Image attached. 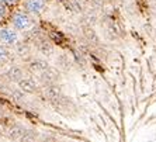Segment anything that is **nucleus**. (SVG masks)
<instances>
[{
    "label": "nucleus",
    "mask_w": 156,
    "mask_h": 142,
    "mask_svg": "<svg viewBox=\"0 0 156 142\" xmlns=\"http://www.w3.org/2000/svg\"><path fill=\"white\" fill-rule=\"evenodd\" d=\"M27 75L26 66L18 65V63L11 62L9 65H6L4 68L0 69V79H2V83H7V84H14L17 86V83L23 77Z\"/></svg>",
    "instance_id": "obj_1"
},
{
    "label": "nucleus",
    "mask_w": 156,
    "mask_h": 142,
    "mask_svg": "<svg viewBox=\"0 0 156 142\" xmlns=\"http://www.w3.org/2000/svg\"><path fill=\"white\" fill-rule=\"evenodd\" d=\"M10 26L17 30L18 33H26L31 27L35 26V20H34V16L27 13L24 9H18L11 13Z\"/></svg>",
    "instance_id": "obj_2"
},
{
    "label": "nucleus",
    "mask_w": 156,
    "mask_h": 142,
    "mask_svg": "<svg viewBox=\"0 0 156 142\" xmlns=\"http://www.w3.org/2000/svg\"><path fill=\"white\" fill-rule=\"evenodd\" d=\"M17 87L20 89V90H23L24 93H27L28 96H34V94H37V93H40L42 86H41L40 80L37 79L34 75H28V73H27L26 76L17 83Z\"/></svg>",
    "instance_id": "obj_3"
},
{
    "label": "nucleus",
    "mask_w": 156,
    "mask_h": 142,
    "mask_svg": "<svg viewBox=\"0 0 156 142\" xmlns=\"http://www.w3.org/2000/svg\"><path fill=\"white\" fill-rule=\"evenodd\" d=\"M34 48L35 51L40 54V56L45 59H51L55 56V52H56V48H55V42H52L49 38H45V35L41 37L40 40H37L34 42Z\"/></svg>",
    "instance_id": "obj_4"
},
{
    "label": "nucleus",
    "mask_w": 156,
    "mask_h": 142,
    "mask_svg": "<svg viewBox=\"0 0 156 142\" xmlns=\"http://www.w3.org/2000/svg\"><path fill=\"white\" fill-rule=\"evenodd\" d=\"M21 40L20 33L11 26H0V44L13 48L18 41Z\"/></svg>",
    "instance_id": "obj_5"
},
{
    "label": "nucleus",
    "mask_w": 156,
    "mask_h": 142,
    "mask_svg": "<svg viewBox=\"0 0 156 142\" xmlns=\"http://www.w3.org/2000/svg\"><path fill=\"white\" fill-rule=\"evenodd\" d=\"M49 66L48 59L42 58V56H31L26 62V70L28 75H34V76H38L44 70Z\"/></svg>",
    "instance_id": "obj_6"
},
{
    "label": "nucleus",
    "mask_w": 156,
    "mask_h": 142,
    "mask_svg": "<svg viewBox=\"0 0 156 142\" xmlns=\"http://www.w3.org/2000/svg\"><path fill=\"white\" fill-rule=\"evenodd\" d=\"M38 80H40L41 86H48V84H54V83H59L61 79V70L56 66H48L47 69L44 70L41 75H38Z\"/></svg>",
    "instance_id": "obj_7"
},
{
    "label": "nucleus",
    "mask_w": 156,
    "mask_h": 142,
    "mask_svg": "<svg viewBox=\"0 0 156 142\" xmlns=\"http://www.w3.org/2000/svg\"><path fill=\"white\" fill-rule=\"evenodd\" d=\"M13 49V54L14 56H18L20 59H27L28 61L31 58V54L34 51V45L31 42H27V41H18L14 47L11 48Z\"/></svg>",
    "instance_id": "obj_8"
},
{
    "label": "nucleus",
    "mask_w": 156,
    "mask_h": 142,
    "mask_svg": "<svg viewBox=\"0 0 156 142\" xmlns=\"http://www.w3.org/2000/svg\"><path fill=\"white\" fill-rule=\"evenodd\" d=\"M47 7V0H24L23 9L31 16H40Z\"/></svg>",
    "instance_id": "obj_9"
},
{
    "label": "nucleus",
    "mask_w": 156,
    "mask_h": 142,
    "mask_svg": "<svg viewBox=\"0 0 156 142\" xmlns=\"http://www.w3.org/2000/svg\"><path fill=\"white\" fill-rule=\"evenodd\" d=\"M26 128L27 127L23 124V122H18V121L11 122V124H9V127H7L6 138H7L9 141L18 142V139L21 138V135L24 134V131H26Z\"/></svg>",
    "instance_id": "obj_10"
},
{
    "label": "nucleus",
    "mask_w": 156,
    "mask_h": 142,
    "mask_svg": "<svg viewBox=\"0 0 156 142\" xmlns=\"http://www.w3.org/2000/svg\"><path fill=\"white\" fill-rule=\"evenodd\" d=\"M42 94L44 97H47L48 101H55L56 98H59L61 96H63V90H62L61 84L54 83V84H48V86H42Z\"/></svg>",
    "instance_id": "obj_11"
},
{
    "label": "nucleus",
    "mask_w": 156,
    "mask_h": 142,
    "mask_svg": "<svg viewBox=\"0 0 156 142\" xmlns=\"http://www.w3.org/2000/svg\"><path fill=\"white\" fill-rule=\"evenodd\" d=\"M13 56H14V54H13L11 48L0 44V69L13 62Z\"/></svg>",
    "instance_id": "obj_12"
},
{
    "label": "nucleus",
    "mask_w": 156,
    "mask_h": 142,
    "mask_svg": "<svg viewBox=\"0 0 156 142\" xmlns=\"http://www.w3.org/2000/svg\"><path fill=\"white\" fill-rule=\"evenodd\" d=\"M73 62H72V59H70L69 55H59V56H56L55 58V66L58 68L61 72H66V70H69L70 68H72Z\"/></svg>",
    "instance_id": "obj_13"
},
{
    "label": "nucleus",
    "mask_w": 156,
    "mask_h": 142,
    "mask_svg": "<svg viewBox=\"0 0 156 142\" xmlns=\"http://www.w3.org/2000/svg\"><path fill=\"white\" fill-rule=\"evenodd\" d=\"M40 139V134L38 131H35L34 128H26L24 134L21 135V138L18 139V142H38Z\"/></svg>",
    "instance_id": "obj_14"
},
{
    "label": "nucleus",
    "mask_w": 156,
    "mask_h": 142,
    "mask_svg": "<svg viewBox=\"0 0 156 142\" xmlns=\"http://www.w3.org/2000/svg\"><path fill=\"white\" fill-rule=\"evenodd\" d=\"M9 14H10V7L0 0V26H2V23L4 21V18L7 17Z\"/></svg>",
    "instance_id": "obj_15"
},
{
    "label": "nucleus",
    "mask_w": 156,
    "mask_h": 142,
    "mask_svg": "<svg viewBox=\"0 0 156 142\" xmlns=\"http://www.w3.org/2000/svg\"><path fill=\"white\" fill-rule=\"evenodd\" d=\"M9 124L3 118H0V138H6V132H7Z\"/></svg>",
    "instance_id": "obj_16"
},
{
    "label": "nucleus",
    "mask_w": 156,
    "mask_h": 142,
    "mask_svg": "<svg viewBox=\"0 0 156 142\" xmlns=\"http://www.w3.org/2000/svg\"><path fill=\"white\" fill-rule=\"evenodd\" d=\"M2 2H3L4 4H7L9 7H14V6H17L18 3H20V2H21V0H2Z\"/></svg>",
    "instance_id": "obj_17"
},
{
    "label": "nucleus",
    "mask_w": 156,
    "mask_h": 142,
    "mask_svg": "<svg viewBox=\"0 0 156 142\" xmlns=\"http://www.w3.org/2000/svg\"><path fill=\"white\" fill-rule=\"evenodd\" d=\"M4 115H6V110H4V107L0 104V118H3Z\"/></svg>",
    "instance_id": "obj_18"
},
{
    "label": "nucleus",
    "mask_w": 156,
    "mask_h": 142,
    "mask_svg": "<svg viewBox=\"0 0 156 142\" xmlns=\"http://www.w3.org/2000/svg\"><path fill=\"white\" fill-rule=\"evenodd\" d=\"M103 2H113V0H103Z\"/></svg>",
    "instance_id": "obj_19"
},
{
    "label": "nucleus",
    "mask_w": 156,
    "mask_h": 142,
    "mask_svg": "<svg viewBox=\"0 0 156 142\" xmlns=\"http://www.w3.org/2000/svg\"><path fill=\"white\" fill-rule=\"evenodd\" d=\"M0 86H2V79H0Z\"/></svg>",
    "instance_id": "obj_20"
},
{
    "label": "nucleus",
    "mask_w": 156,
    "mask_h": 142,
    "mask_svg": "<svg viewBox=\"0 0 156 142\" xmlns=\"http://www.w3.org/2000/svg\"><path fill=\"white\" fill-rule=\"evenodd\" d=\"M152 2H155V3H156V0H152Z\"/></svg>",
    "instance_id": "obj_21"
}]
</instances>
